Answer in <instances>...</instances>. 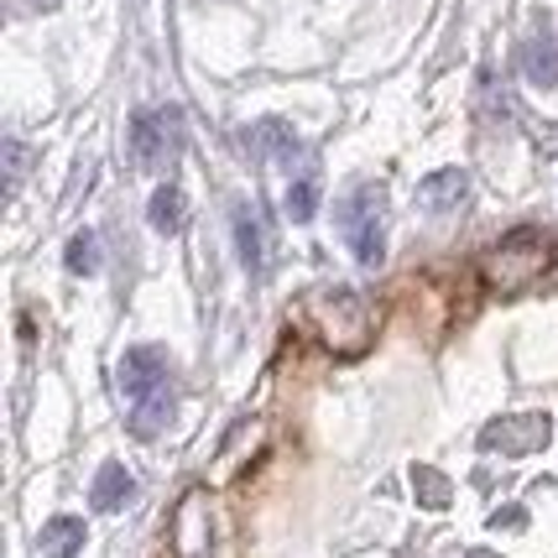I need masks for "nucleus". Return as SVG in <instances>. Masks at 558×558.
Returning <instances> with one entry per match:
<instances>
[{
  "instance_id": "nucleus-16",
  "label": "nucleus",
  "mask_w": 558,
  "mask_h": 558,
  "mask_svg": "<svg viewBox=\"0 0 558 558\" xmlns=\"http://www.w3.org/2000/svg\"><path fill=\"white\" fill-rule=\"evenodd\" d=\"M63 262H69L73 277H89V271H99V235H95V230H78V235H69Z\"/></svg>"
},
{
  "instance_id": "nucleus-15",
  "label": "nucleus",
  "mask_w": 558,
  "mask_h": 558,
  "mask_svg": "<svg viewBox=\"0 0 558 558\" xmlns=\"http://www.w3.org/2000/svg\"><path fill=\"white\" fill-rule=\"evenodd\" d=\"M282 209H288L292 225H308V219L318 215V178H298V183H288Z\"/></svg>"
},
{
  "instance_id": "nucleus-9",
  "label": "nucleus",
  "mask_w": 558,
  "mask_h": 558,
  "mask_svg": "<svg viewBox=\"0 0 558 558\" xmlns=\"http://www.w3.org/2000/svg\"><path fill=\"white\" fill-rule=\"evenodd\" d=\"M241 142L251 157H262V162H282V157H292L298 151V131H292L288 121H277V116H267V121L245 125Z\"/></svg>"
},
{
  "instance_id": "nucleus-17",
  "label": "nucleus",
  "mask_w": 558,
  "mask_h": 558,
  "mask_svg": "<svg viewBox=\"0 0 558 558\" xmlns=\"http://www.w3.org/2000/svg\"><path fill=\"white\" fill-rule=\"evenodd\" d=\"M5 162H11V189H16V183H22V172H26V146L5 142Z\"/></svg>"
},
{
  "instance_id": "nucleus-7",
  "label": "nucleus",
  "mask_w": 558,
  "mask_h": 558,
  "mask_svg": "<svg viewBox=\"0 0 558 558\" xmlns=\"http://www.w3.org/2000/svg\"><path fill=\"white\" fill-rule=\"evenodd\" d=\"M230 230H235V256H241V267L251 271V277H262V271H267V251H271L262 209H256V204H235Z\"/></svg>"
},
{
  "instance_id": "nucleus-13",
  "label": "nucleus",
  "mask_w": 558,
  "mask_h": 558,
  "mask_svg": "<svg viewBox=\"0 0 558 558\" xmlns=\"http://www.w3.org/2000/svg\"><path fill=\"white\" fill-rule=\"evenodd\" d=\"M84 548V522L78 517H52L43 527V554L48 558H73Z\"/></svg>"
},
{
  "instance_id": "nucleus-18",
  "label": "nucleus",
  "mask_w": 558,
  "mask_h": 558,
  "mask_svg": "<svg viewBox=\"0 0 558 558\" xmlns=\"http://www.w3.org/2000/svg\"><path fill=\"white\" fill-rule=\"evenodd\" d=\"M501 522H507V527H522L527 517H522V511L511 507V511H496V517H490V527H501Z\"/></svg>"
},
{
  "instance_id": "nucleus-5",
  "label": "nucleus",
  "mask_w": 558,
  "mask_h": 558,
  "mask_svg": "<svg viewBox=\"0 0 558 558\" xmlns=\"http://www.w3.org/2000/svg\"><path fill=\"white\" fill-rule=\"evenodd\" d=\"M543 262H548V245H543V235H533V230H517L511 241H501L486 256V282H490V288H501V292H517V288H527V282H537Z\"/></svg>"
},
{
  "instance_id": "nucleus-14",
  "label": "nucleus",
  "mask_w": 558,
  "mask_h": 558,
  "mask_svg": "<svg viewBox=\"0 0 558 558\" xmlns=\"http://www.w3.org/2000/svg\"><path fill=\"white\" fill-rule=\"evenodd\" d=\"M413 496L428 511H444L454 501V486H449V475H438L434 464H413Z\"/></svg>"
},
{
  "instance_id": "nucleus-12",
  "label": "nucleus",
  "mask_w": 558,
  "mask_h": 558,
  "mask_svg": "<svg viewBox=\"0 0 558 558\" xmlns=\"http://www.w3.org/2000/svg\"><path fill=\"white\" fill-rule=\"evenodd\" d=\"M146 219H151V230H162V235H178L183 230V219H189V198L178 183H162L157 194L146 198Z\"/></svg>"
},
{
  "instance_id": "nucleus-1",
  "label": "nucleus",
  "mask_w": 558,
  "mask_h": 558,
  "mask_svg": "<svg viewBox=\"0 0 558 558\" xmlns=\"http://www.w3.org/2000/svg\"><path fill=\"white\" fill-rule=\"evenodd\" d=\"M116 387L131 402V423L142 434H157L178 408V376H172L168 350H157V344H131L125 350L121 365H116Z\"/></svg>"
},
{
  "instance_id": "nucleus-20",
  "label": "nucleus",
  "mask_w": 558,
  "mask_h": 558,
  "mask_svg": "<svg viewBox=\"0 0 558 558\" xmlns=\"http://www.w3.org/2000/svg\"><path fill=\"white\" fill-rule=\"evenodd\" d=\"M554 282H558V267H554Z\"/></svg>"
},
{
  "instance_id": "nucleus-19",
  "label": "nucleus",
  "mask_w": 558,
  "mask_h": 558,
  "mask_svg": "<svg viewBox=\"0 0 558 558\" xmlns=\"http://www.w3.org/2000/svg\"><path fill=\"white\" fill-rule=\"evenodd\" d=\"M460 558H496V554H481V548H470V554H460Z\"/></svg>"
},
{
  "instance_id": "nucleus-11",
  "label": "nucleus",
  "mask_w": 558,
  "mask_h": 558,
  "mask_svg": "<svg viewBox=\"0 0 558 558\" xmlns=\"http://www.w3.org/2000/svg\"><path fill=\"white\" fill-rule=\"evenodd\" d=\"M522 73L533 78L537 89H554L558 84V32H537L533 43L522 48Z\"/></svg>"
},
{
  "instance_id": "nucleus-10",
  "label": "nucleus",
  "mask_w": 558,
  "mask_h": 558,
  "mask_svg": "<svg viewBox=\"0 0 558 558\" xmlns=\"http://www.w3.org/2000/svg\"><path fill=\"white\" fill-rule=\"evenodd\" d=\"M136 496V475L125 470L121 460H110V464H99V475H95V511H121L125 501Z\"/></svg>"
},
{
  "instance_id": "nucleus-8",
  "label": "nucleus",
  "mask_w": 558,
  "mask_h": 558,
  "mask_svg": "<svg viewBox=\"0 0 558 558\" xmlns=\"http://www.w3.org/2000/svg\"><path fill=\"white\" fill-rule=\"evenodd\" d=\"M464 198H470V172L464 168H438L417 183V204H423L428 215H454Z\"/></svg>"
},
{
  "instance_id": "nucleus-4",
  "label": "nucleus",
  "mask_w": 558,
  "mask_h": 558,
  "mask_svg": "<svg viewBox=\"0 0 558 558\" xmlns=\"http://www.w3.org/2000/svg\"><path fill=\"white\" fill-rule=\"evenodd\" d=\"M548 438H554V413H501L490 417L486 428H481V449L486 454H507V460H522V454H537V449H548Z\"/></svg>"
},
{
  "instance_id": "nucleus-3",
  "label": "nucleus",
  "mask_w": 558,
  "mask_h": 558,
  "mask_svg": "<svg viewBox=\"0 0 558 558\" xmlns=\"http://www.w3.org/2000/svg\"><path fill=\"white\" fill-rule=\"evenodd\" d=\"M340 230L361 267H381L387 262V194L376 183H355L340 198Z\"/></svg>"
},
{
  "instance_id": "nucleus-2",
  "label": "nucleus",
  "mask_w": 558,
  "mask_h": 558,
  "mask_svg": "<svg viewBox=\"0 0 558 558\" xmlns=\"http://www.w3.org/2000/svg\"><path fill=\"white\" fill-rule=\"evenodd\" d=\"M303 324L318 335V344L329 355H365L371 335H376V318L350 288H314L303 298Z\"/></svg>"
},
{
  "instance_id": "nucleus-6",
  "label": "nucleus",
  "mask_w": 558,
  "mask_h": 558,
  "mask_svg": "<svg viewBox=\"0 0 558 558\" xmlns=\"http://www.w3.org/2000/svg\"><path fill=\"white\" fill-rule=\"evenodd\" d=\"M183 142V125H178V110H142L131 121V151L142 168H157V162H172V151Z\"/></svg>"
}]
</instances>
